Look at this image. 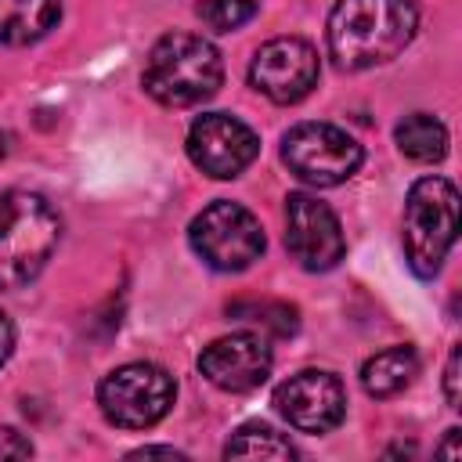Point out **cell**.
I'll return each mask as SVG.
<instances>
[{"instance_id": "cell-1", "label": "cell", "mask_w": 462, "mask_h": 462, "mask_svg": "<svg viewBox=\"0 0 462 462\" xmlns=\"http://www.w3.org/2000/svg\"><path fill=\"white\" fill-rule=\"evenodd\" d=\"M411 0H339L328 14V54L339 69H375L393 61L415 36Z\"/></svg>"}, {"instance_id": "cell-2", "label": "cell", "mask_w": 462, "mask_h": 462, "mask_svg": "<svg viewBox=\"0 0 462 462\" xmlns=\"http://www.w3.org/2000/svg\"><path fill=\"white\" fill-rule=\"evenodd\" d=\"M144 90L166 108H191L213 97L224 83L220 51L195 32H166L144 61Z\"/></svg>"}, {"instance_id": "cell-3", "label": "cell", "mask_w": 462, "mask_h": 462, "mask_svg": "<svg viewBox=\"0 0 462 462\" xmlns=\"http://www.w3.org/2000/svg\"><path fill=\"white\" fill-rule=\"evenodd\" d=\"M61 238L58 209L36 191L0 195V289L29 285Z\"/></svg>"}, {"instance_id": "cell-4", "label": "cell", "mask_w": 462, "mask_h": 462, "mask_svg": "<svg viewBox=\"0 0 462 462\" xmlns=\"http://www.w3.org/2000/svg\"><path fill=\"white\" fill-rule=\"evenodd\" d=\"M458 235V191L448 177H419L408 188L401 242L408 267L419 278H433Z\"/></svg>"}, {"instance_id": "cell-5", "label": "cell", "mask_w": 462, "mask_h": 462, "mask_svg": "<svg viewBox=\"0 0 462 462\" xmlns=\"http://www.w3.org/2000/svg\"><path fill=\"white\" fill-rule=\"evenodd\" d=\"M177 386L162 365L130 361L112 368L97 386L101 415L119 430H148L173 408Z\"/></svg>"}, {"instance_id": "cell-6", "label": "cell", "mask_w": 462, "mask_h": 462, "mask_svg": "<svg viewBox=\"0 0 462 462\" xmlns=\"http://www.w3.org/2000/svg\"><path fill=\"white\" fill-rule=\"evenodd\" d=\"M282 159L310 188H336L350 180L365 159L361 144L332 123H300L282 137Z\"/></svg>"}, {"instance_id": "cell-7", "label": "cell", "mask_w": 462, "mask_h": 462, "mask_svg": "<svg viewBox=\"0 0 462 462\" xmlns=\"http://www.w3.org/2000/svg\"><path fill=\"white\" fill-rule=\"evenodd\" d=\"M188 238H191V249L213 271H224V274L245 271L263 253V227H260V220L245 206L227 202V199L206 206L191 220Z\"/></svg>"}, {"instance_id": "cell-8", "label": "cell", "mask_w": 462, "mask_h": 462, "mask_svg": "<svg viewBox=\"0 0 462 462\" xmlns=\"http://www.w3.org/2000/svg\"><path fill=\"white\" fill-rule=\"evenodd\" d=\"M318 51L300 36H278L267 40L249 65V83L256 94H263L274 105H296L303 101L318 83Z\"/></svg>"}, {"instance_id": "cell-9", "label": "cell", "mask_w": 462, "mask_h": 462, "mask_svg": "<svg viewBox=\"0 0 462 462\" xmlns=\"http://www.w3.org/2000/svg\"><path fill=\"white\" fill-rule=\"evenodd\" d=\"M256 155H260V137L253 134V126H245L227 112H206L188 130V159L206 177L231 180L245 166H253Z\"/></svg>"}, {"instance_id": "cell-10", "label": "cell", "mask_w": 462, "mask_h": 462, "mask_svg": "<svg viewBox=\"0 0 462 462\" xmlns=\"http://www.w3.org/2000/svg\"><path fill=\"white\" fill-rule=\"evenodd\" d=\"M285 249L307 271H332L346 253L339 217L321 199L292 191L285 199Z\"/></svg>"}, {"instance_id": "cell-11", "label": "cell", "mask_w": 462, "mask_h": 462, "mask_svg": "<svg viewBox=\"0 0 462 462\" xmlns=\"http://www.w3.org/2000/svg\"><path fill=\"white\" fill-rule=\"evenodd\" d=\"M274 408L300 433H328L346 415V390L332 372L307 368L274 390Z\"/></svg>"}, {"instance_id": "cell-12", "label": "cell", "mask_w": 462, "mask_h": 462, "mask_svg": "<svg viewBox=\"0 0 462 462\" xmlns=\"http://www.w3.org/2000/svg\"><path fill=\"white\" fill-rule=\"evenodd\" d=\"M271 365H274V357H271L267 336H260L253 328L220 336V339H213L199 354V372L217 390H227V393H249V390H256L260 383H267Z\"/></svg>"}, {"instance_id": "cell-13", "label": "cell", "mask_w": 462, "mask_h": 462, "mask_svg": "<svg viewBox=\"0 0 462 462\" xmlns=\"http://www.w3.org/2000/svg\"><path fill=\"white\" fill-rule=\"evenodd\" d=\"M419 375V354L411 346H386L361 365V386L368 397L386 401L408 390Z\"/></svg>"}, {"instance_id": "cell-14", "label": "cell", "mask_w": 462, "mask_h": 462, "mask_svg": "<svg viewBox=\"0 0 462 462\" xmlns=\"http://www.w3.org/2000/svg\"><path fill=\"white\" fill-rule=\"evenodd\" d=\"M61 0H0V43L25 47L54 29Z\"/></svg>"}, {"instance_id": "cell-15", "label": "cell", "mask_w": 462, "mask_h": 462, "mask_svg": "<svg viewBox=\"0 0 462 462\" xmlns=\"http://www.w3.org/2000/svg\"><path fill=\"white\" fill-rule=\"evenodd\" d=\"M393 141L415 162H440L448 155V130L437 116H426V112L404 116L393 130Z\"/></svg>"}, {"instance_id": "cell-16", "label": "cell", "mask_w": 462, "mask_h": 462, "mask_svg": "<svg viewBox=\"0 0 462 462\" xmlns=\"http://www.w3.org/2000/svg\"><path fill=\"white\" fill-rule=\"evenodd\" d=\"M296 448L285 433L271 430L267 422H245L224 444V458H292Z\"/></svg>"}, {"instance_id": "cell-17", "label": "cell", "mask_w": 462, "mask_h": 462, "mask_svg": "<svg viewBox=\"0 0 462 462\" xmlns=\"http://www.w3.org/2000/svg\"><path fill=\"white\" fill-rule=\"evenodd\" d=\"M227 314L235 318V321H245V325H253L260 336H292L296 332V325H300V318H296V307H289V303H278V300H238V303H231L227 307Z\"/></svg>"}, {"instance_id": "cell-18", "label": "cell", "mask_w": 462, "mask_h": 462, "mask_svg": "<svg viewBox=\"0 0 462 462\" xmlns=\"http://www.w3.org/2000/svg\"><path fill=\"white\" fill-rule=\"evenodd\" d=\"M253 14H256V0H199V18L217 32H231L245 25Z\"/></svg>"}, {"instance_id": "cell-19", "label": "cell", "mask_w": 462, "mask_h": 462, "mask_svg": "<svg viewBox=\"0 0 462 462\" xmlns=\"http://www.w3.org/2000/svg\"><path fill=\"white\" fill-rule=\"evenodd\" d=\"M458 383H462V350L451 346L448 365H444V397H448L451 408H458V401H462V386Z\"/></svg>"}, {"instance_id": "cell-20", "label": "cell", "mask_w": 462, "mask_h": 462, "mask_svg": "<svg viewBox=\"0 0 462 462\" xmlns=\"http://www.w3.org/2000/svg\"><path fill=\"white\" fill-rule=\"evenodd\" d=\"M29 455H32V440L14 426H0V458H29Z\"/></svg>"}, {"instance_id": "cell-21", "label": "cell", "mask_w": 462, "mask_h": 462, "mask_svg": "<svg viewBox=\"0 0 462 462\" xmlns=\"http://www.w3.org/2000/svg\"><path fill=\"white\" fill-rule=\"evenodd\" d=\"M11 354H14V325H11V318L0 310V365H7Z\"/></svg>"}, {"instance_id": "cell-22", "label": "cell", "mask_w": 462, "mask_h": 462, "mask_svg": "<svg viewBox=\"0 0 462 462\" xmlns=\"http://www.w3.org/2000/svg\"><path fill=\"white\" fill-rule=\"evenodd\" d=\"M126 458H173V462H184L188 455L177 451V448H137V451H130Z\"/></svg>"}, {"instance_id": "cell-23", "label": "cell", "mask_w": 462, "mask_h": 462, "mask_svg": "<svg viewBox=\"0 0 462 462\" xmlns=\"http://www.w3.org/2000/svg\"><path fill=\"white\" fill-rule=\"evenodd\" d=\"M437 455H458V430H448V440L437 448Z\"/></svg>"}]
</instances>
